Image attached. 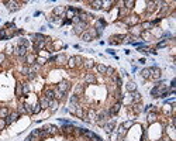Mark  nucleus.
Segmentation results:
<instances>
[{
	"instance_id": "nucleus-1",
	"label": "nucleus",
	"mask_w": 176,
	"mask_h": 141,
	"mask_svg": "<svg viewBox=\"0 0 176 141\" xmlns=\"http://www.w3.org/2000/svg\"><path fill=\"white\" fill-rule=\"evenodd\" d=\"M151 95L154 97H166L169 95V92L166 90V86L163 85H156L152 90H151Z\"/></svg>"
},
{
	"instance_id": "nucleus-2",
	"label": "nucleus",
	"mask_w": 176,
	"mask_h": 141,
	"mask_svg": "<svg viewBox=\"0 0 176 141\" xmlns=\"http://www.w3.org/2000/svg\"><path fill=\"white\" fill-rule=\"evenodd\" d=\"M80 131H82V134H83L85 137H88V138H90V140H93V141H101V138L99 136H96L94 133H92V131H89V130H82L80 128Z\"/></svg>"
},
{
	"instance_id": "nucleus-3",
	"label": "nucleus",
	"mask_w": 176,
	"mask_h": 141,
	"mask_svg": "<svg viewBox=\"0 0 176 141\" xmlns=\"http://www.w3.org/2000/svg\"><path fill=\"white\" fill-rule=\"evenodd\" d=\"M69 88H70V85H69V82H68V80H62V82H59V85H58V89H59L63 95L69 90Z\"/></svg>"
},
{
	"instance_id": "nucleus-4",
	"label": "nucleus",
	"mask_w": 176,
	"mask_h": 141,
	"mask_svg": "<svg viewBox=\"0 0 176 141\" xmlns=\"http://www.w3.org/2000/svg\"><path fill=\"white\" fill-rule=\"evenodd\" d=\"M138 21H140L138 16H128V17L125 18V23H127L128 26H132V27H135L137 24H138Z\"/></svg>"
},
{
	"instance_id": "nucleus-5",
	"label": "nucleus",
	"mask_w": 176,
	"mask_h": 141,
	"mask_svg": "<svg viewBox=\"0 0 176 141\" xmlns=\"http://www.w3.org/2000/svg\"><path fill=\"white\" fill-rule=\"evenodd\" d=\"M151 78H154V79L158 80L159 78H161V69L159 68H151Z\"/></svg>"
},
{
	"instance_id": "nucleus-6",
	"label": "nucleus",
	"mask_w": 176,
	"mask_h": 141,
	"mask_svg": "<svg viewBox=\"0 0 176 141\" xmlns=\"http://www.w3.org/2000/svg\"><path fill=\"white\" fill-rule=\"evenodd\" d=\"M85 28H86V23H82V21L78 23L75 26V34H82Z\"/></svg>"
},
{
	"instance_id": "nucleus-7",
	"label": "nucleus",
	"mask_w": 176,
	"mask_h": 141,
	"mask_svg": "<svg viewBox=\"0 0 176 141\" xmlns=\"http://www.w3.org/2000/svg\"><path fill=\"white\" fill-rule=\"evenodd\" d=\"M6 4L9 6V10H10V11H16V10H18V7H20L17 1H11V0L6 1Z\"/></svg>"
},
{
	"instance_id": "nucleus-8",
	"label": "nucleus",
	"mask_w": 176,
	"mask_h": 141,
	"mask_svg": "<svg viewBox=\"0 0 176 141\" xmlns=\"http://www.w3.org/2000/svg\"><path fill=\"white\" fill-rule=\"evenodd\" d=\"M16 54H17L18 57H24V55H27V48L23 47V45H18L17 49H16Z\"/></svg>"
},
{
	"instance_id": "nucleus-9",
	"label": "nucleus",
	"mask_w": 176,
	"mask_h": 141,
	"mask_svg": "<svg viewBox=\"0 0 176 141\" xmlns=\"http://www.w3.org/2000/svg\"><path fill=\"white\" fill-rule=\"evenodd\" d=\"M17 117H18V113H11L9 117H6V126H7V124H10V123H13V121H16V120H17Z\"/></svg>"
},
{
	"instance_id": "nucleus-10",
	"label": "nucleus",
	"mask_w": 176,
	"mask_h": 141,
	"mask_svg": "<svg viewBox=\"0 0 176 141\" xmlns=\"http://www.w3.org/2000/svg\"><path fill=\"white\" fill-rule=\"evenodd\" d=\"M26 62L28 64V65H32V64L37 62V57H35L34 54H30V55H27L26 57Z\"/></svg>"
},
{
	"instance_id": "nucleus-11",
	"label": "nucleus",
	"mask_w": 176,
	"mask_h": 141,
	"mask_svg": "<svg viewBox=\"0 0 176 141\" xmlns=\"http://www.w3.org/2000/svg\"><path fill=\"white\" fill-rule=\"evenodd\" d=\"M130 33H131L132 35H142L141 27H132V28H130Z\"/></svg>"
},
{
	"instance_id": "nucleus-12",
	"label": "nucleus",
	"mask_w": 176,
	"mask_h": 141,
	"mask_svg": "<svg viewBox=\"0 0 176 141\" xmlns=\"http://www.w3.org/2000/svg\"><path fill=\"white\" fill-rule=\"evenodd\" d=\"M85 82H86V83H94V82H96V78H94L93 73H88L86 78H85Z\"/></svg>"
},
{
	"instance_id": "nucleus-13",
	"label": "nucleus",
	"mask_w": 176,
	"mask_h": 141,
	"mask_svg": "<svg viewBox=\"0 0 176 141\" xmlns=\"http://www.w3.org/2000/svg\"><path fill=\"white\" fill-rule=\"evenodd\" d=\"M48 107H51V110H52V111H57V109H58V100H57V99L49 100V106H48Z\"/></svg>"
},
{
	"instance_id": "nucleus-14",
	"label": "nucleus",
	"mask_w": 176,
	"mask_h": 141,
	"mask_svg": "<svg viewBox=\"0 0 176 141\" xmlns=\"http://www.w3.org/2000/svg\"><path fill=\"white\" fill-rule=\"evenodd\" d=\"M9 116V109L7 107H0V119H6Z\"/></svg>"
},
{
	"instance_id": "nucleus-15",
	"label": "nucleus",
	"mask_w": 176,
	"mask_h": 141,
	"mask_svg": "<svg viewBox=\"0 0 176 141\" xmlns=\"http://www.w3.org/2000/svg\"><path fill=\"white\" fill-rule=\"evenodd\" d=\"M141 75H142V78H145V79L151 78V68H145V69H142V70H141Z\"/></svg>"
},
{
	"instance_id": "nucleus-16",
	"label": "nucleus",
	"mask_w": 176,
	"mask_h": 141,
	"mask_svg": "<svg viewBox=\"0 0 176 141\" xmlns=\"http://www.w3.org/2000/svg\"><path fill=\"white\" fill-rule=\"evenodd\" d=\"M113 128H114V121H110V123L104 124V130H106V133H109V134L113 131Z\"/></svg>"
},
{
	"instance_id": "nucleus-17",
	"label": "nucleus",
	"mask_w": 176,
	"mask_h": 141,
	"mask_svg": "<svg viewBox=\"0 0 176 141\" xmlns=\"http://www.w3.org/2000/svg\"><path fill=\"white\" fill-rule=\"evenodd\" d=\"M40 106H41V109H47L49 106V100L47 99V97H42L40 100Z\"/></svg>"
},
{
	"instance_id": "nucleus-18",
	"label": "nucleus",
	"mask_w": 176,
	"mask_h": 141,
	"mask_svg": "<svg viewBox=\"0 0 176 141\" xmlns=\"http://www.w3.org/2000/svg\"><path fill=\"white\" fill-rule=\"evenodd\" d=\"M94 117H96V111L93 110H89V116H88V119H85V120H88V121H90V123H93L94 121Z\"/></svg>"
},
{
	"instance_id": "nucleus-19",
	"label": "nucleus",
	"mask_w": 176,
	"mask_h": 141,
	"mask_svg": "<svg viewBox=\"0 0 176 141\" xmlns=\"http://www.w3.org/2000/svg\"><path fill=\"white\" fill-rule=\"evenodd\" d=\"M127 90H128V92H135V90H137V85L130 80V82L127 83Z\"/></svg>"
},
{
	"instance_id": "nucleus-20",
	"label": "nucleus",
	"mask_w": 176,
	"mask_h": 141,
	"mask_svg": "<svg viewBox=\"0 0 176 141\" xmlns=\"http://www.w3.org/2000/svg\"><path fill=\"white\" fill-rule=\"evenodd\" d=\"M82 40L86 41V42H90V41L93 40V37H92L90 34H89L88 31H86V33H83V34H82Z\"/></svg>"
},
{
	"instance_id": "nucleus-21",
	"label": "nucleus",
	"mask_w": 176,
	"mask_h": 141,
	"mask_svg": "<svg viewBox=\"0 0 176 141\" xmlns=\"http://www.w3.org/2000/svg\"><path fill=\"white\" fill-rule=\"evenodd\" d=\"M44 97H47L48 100H52V99H54V90H52V89H47V90H45V96Z\"/></svg>"
},
{
	"instance_id": "nucleus-22",
	"label": "nucleus",
	"mask_w": 176,
	"mask_h": 141,
	"mask_svg": "<svg viewBox=\"0 0 176 141\" xmlns=\"http://www.w3.org/2000/svg\"><path fill=\"white\" fill-rule=\"evenodd\" d=\"M151 27H152V23L151 21H144L142 24H141V30L144 31V30H149Z\"/></svg>"
},
{
	"instance_id": "nucleus-23",
	"label": "nucleus",
	"mask_w": 176,
	"mask_h": 141,
	"mask_svg": "<svg viewBox=\"0 0 176 141\" xmlns=\"http://www.w3.org/2000/svg\"><path fill=\"white\" fill-rule=\"evenodd\" d=\"M62 97H63V93L61 92V90H59V89H55V90H54V99H62Z\"/></svg>"
},
{
	"instance_id": "nucleus-24",
	"label": "nucleus",
	"mask_w": 176,
	"mask_h": 141,
	"mask_svg": "<svg viewBox=\"0 0 176 141\" xmlns=\"http://www.w3.org/2000/svg\"><path fill=\"white\" fill-rule=\"evenodd\" d=\"M90 4H92V7H93L94 10H99V9L101 7V1H100V0H96V1H92Z\"/></svg>"
},
{
	"instance_id": "nucleus-25",
	"label": "nucleus",
	"mask_w": 176,
	"mask_h": 141,
	"mask_svg": "<svg viewBox=\"0 0 176 141\" xmlns=\"http://www.w3.org/2000/svg\"><path fill=\"white\" fill-rule=\"evenodd\" d=\"M135 4V1L134 0H127V1H124V6H125V9H132Z\"/></svg>"
},
{
	"instance_id": "nucleus-26",
	"label": "nucleus",
	"mask_w": 176,
	"mask_h": 141,
	"mask_svg": "<svg viewBox=\"0 0 176 141\" xmlns=\"http://www.w3.org/2000/svg\"><path fill=\"white\" fill-rule=\"evenodd\" d=\"M111 4H114V1H101V6H103V9H106V10H109L111 7Z\"/></svg>"
},
{
	"instance_id": "nucleus-27",
	"label": "nucleus",
	"mask_w": 176,
	"mask_h": 141,
	"mask_svg": "<svg viewBox=\"0 0 176 141\" xmlns=\"http://www.w3.org/2000/svg\"><path fill=\"white\" fill-rule=\"evenodd\" d=\"M45 47V41H38V42H35V49L37 51H40Z\"/></svg>"
},
{
	"instance_id": "nucleus-28",
	"label": "nucleus",
	"mask_w": 176,
	"mask_h": 141,
	"mask_svg": "<svg viewBox=\"0 0 176 141\" xmlns=\"http://www.w3.org/2000/svg\"><path fill=\"white\" fill-rule=\"evenodd\" d=\"M118 110H120V103H116V105L113 106V109L110 110V113L111 114H116V113H118Z\"/></svg>"
},
{
	"instance_id": "nucleus-29",
	"label": "nucleus",
	"mask_w": 176,
	"mask_h": 141,
	"mask_svg": "<svg viewBox=\"0 0 176 141\" xmlns=\"http://www.w3.org/2000/svg\"><path fill=\"white\" fill-rule=\"evenodd\" d=\"M55 61H57L58 64H65V61H66V57H65V55H58Z\"/></svg>"
},
{
	"instance_id": "nucleus-30",
	"label": "nucleus",
	"mask_w": 176,
	"mask_h": 141,
	"mask_svg": "<svg viewBox=\"0 0 176 141\" xmlns=\"http://www.w3.org/2000/svg\"><path fill=\"white\" fill-rule=\"evenodd\" d=\"M96 69L99 70V72H100V73H106V70H107V66H104V65H97L96 66Z\"/></svg>"
},
{
	"instance_id": "nucleus-31",
	"label": "nucleus",
	"mask_w": 176,
	"mask_h": 141,
	"mask_svg": "<svg viewBox=\"0 0 176 141\" xmlns=\"http://www.w3.org/2000/svg\"><path fill=\"white\" fill-rule=\"evenodd\" d=\"M68 66H69V68H75L76 66V62H75V58L73 57L68 59Z\"/></svg>"
},
{
	"instance_id": "nucleus-32",
	"label": "nucleus",
	"mask_w": 176,
	"mask_h": 141,
	"mask_svg": "<svg viewBox=\"0 0 176 141\" xmlns=\"http://www.w3.org/2000/svg\"><path fill=\"white\" fill-rule=\"evenodd\" d=\"M156 117H158V116L155 114V113H149V114H148V121H149V123H154L155 120H156Z\"/></svg>"
},
{
	"instance_id": "nucleus-33",
	"label": "nucleus",
	"mask_w": 176,
	"mask_h": 141,
	"mask_svg": "<svg viewBox=\"0 0 176 141\" xmlns=\"http://www.w3.org/2000/svg\"><path fill=\"white\" fill-rule=\"evenodd\" d=\"M20 45H23V47H28V45H30V41L28 40H26V38H21V40H20Z\"/></svg>"
},
{
	"instance_id": "nucleus-34",
	"label": "nucleus",
	"mask_w": 176,
	"mask_h": 141,
	"mask_svg": "<svg viewBox=\"0 0 176 141\" xmlns=\"http://www.w3.org/2000/svg\"><path fill=\"white\" fill-rule=\"evenodd\" d=\"M16 92H17V96H21L23 95V85L18 83L17 85V89H16Z\"/></svg>"
},
{
	"instance_id": "nucleus-35",
	"label": "nucleus",
	"mask_w": 176,
	"mask_h": 141,
	"mask_svg": "<svg viewBox=\"0 0 176 141\" xmlns=\"http://www.w3.org/2000/svg\"><path fill=\"white\" fill-rule=\"evenodd\" d=\"M131 96H132V100H140V99H141V95L137 92V90H135V92H132Z\"/></svg>"
},
{
	"instance_id": "nucleus-36",
	"label": "nucleus",
	"mask_w": 176,
	"mask_h": 141,
	"mask_svg": "<svg viewBox=\"0 0 176 141\" xmlns=\"http://www.w3.org/2000/svg\"><path fill=\"white\" fill-rule=\"evenodd\" d=\"M85 66H86V69H90V68L94 66V64H93V61H86L85 62Z\"/></svg>"
},
{
	"instance_id": "nucleus-37",
	"label": "nucleus",
	"mask_w": 176,
	"mask_h": 141,
	"mask_svg": "<svg viewBox=\"0 0 176 141\" xmlns=\"http://www.w3.org/2000/svg\"><path fill=\"white\" fill-rule=\"evenodd\" d=\"M40 110H41V106H40V103H37L34 106V109H32V113H40Z\"/></svg>"
},
{
	"instance_id": "nucleus-38",
	"label": "nucleus",
	"mask_w": 176,
	"mask_h": 141,
	"mask_svg": "<svg viewBox=\"0 0 176 141\" xmlns=\"http://www.w3.org/2000/svg\"><path fill=\"white\" fill-rule=\"evenodd\" d=\"M54 13H55V14L63 13V7H55V9H54Z\"/></svg>"
},
{
	"instance_id": "nucleus-39",
	"label": "nucleus",
	"mask_w": 176,
	"mask_h": 141,
	"mask_svg": "<svg viewBox=\"0 0 176 141\" xmlns=\"http://www.w3.org/2000/svg\"><path fill=\"white\" fill-rule=\"evenodd\" d=\"M118 136H125V128L123 127V126H120V128H118Z\"/></svg>"
},
{
	"instance_id": "nucleus-40",
	"label": "nucleus",
	"mask_w": 176,
	"mask_h": 141,
	"mask_svg": "<svg viewBox=\"0 0 176 141\" xmlns=\"http://www.w3.org/2000/svg\"><path fill=\"white\" fill-rule=\"evenodd\" d=\"M120 16H121V17H124V16H127V14H128V9H121V10H120Z\"/></svg>"
},
{
	"instance_id": "nucleus-41",
	"label": "nucleus",
	"mask_w": 176,
	"mask_h": 141,
	"mask_svg": "<svg viewBox=\"0 0 176 141\" xmlns=\"http://www.w3.org/2000/svg\"><path fill=\"white\" fill-rule=\"evenodd\" d=\"M152 10H155V1L154 3H152V1L148 3V11H152Z\"/></svg>"
},
{
	"instance_id": "nucleus-42",
	"label": "nucleus",
	"mask_w": 176,
	"mask_h": 141,
	"mask_svg": "<svg viewBox=\"0 0 176 141\" xmlns=\"http://www.w3.org/2000/svg\"><path fill=\"white\" fill-rule=\"evenodd\" d=\"M28 92H30V88H28L27 83H24L23 85V93H28Z\"/></svg>"
},
{
	"instance_id": "nucleus-43",
	"label": "nucleus",
	"mask_w": 176,
	"mask_h": 141,
	"mask_svg": "<svg viewBox=\"0 0 176 141\" xmlns=\"http://www.w3.org/2000/svg\"><path fill=\"white\" fill-rule=\"evenodd\" d=\"M121 126H123L124 128H128V127H131L132 126V121H125V123H123Z\"/></svg>"
},
{
	"instance_id": "nucleus-44",
	"label": "nucleus",
	"mask_w": 176,
	"mask_h": 141,
	"mask_svg": "<svg viewBox=\"0 0 176 141\" xmlns=\"http://www.w3.org/2000/svg\"><path fill=\"white\" fill-rule=\"evenodd\" d=\"M106 73H107V75H114V69H113V68H107V70H106Z\"/></svg>"
},
{
	"instance_id": "nucleus-45",
	"label": "nucleus",
	"mask_w": 176,
	"mask_h": 141,
	"mask_svg": "<svg viewBox=\"0 0 176 141\" xmlns=\"http://www.w3.org/2000/svg\"><path fill=\"white\" fill-rule=\"evenodd\" d=\"M75 58V62H76V65H80V64H82V61H83V59H82V58L80 57H73Z\"/></svg>"
},
{
	"instance_id": "nucleus-46",
	"label": "nucleus",
	"mask_w": 176,
	"mask_h": 141,
	"mask_svg": "<svg viewBox=\"0 0 176 141\" xmlns=\"http://www.w3.org/2000/svg\"><path fill=\"white\" fill-rule=\"evenodd\" d=\"M76 114L79 116V117H82V116H83V111H82V109H80V107H76Z\"/></svg>"
},
{
	"instance_id": "nucleus-47",
	"label": "nucleus",
	"mask_w": 176,
	"mask_h": 141,
	"mask_svg": "<svg viewBox=\"0 0 176 141\" xmlns=\"http://www.w3.org/2000/svg\"><path fill=\"white\" fill-rule=\"evenodd\" d=\"M82 92H83V88H82V85H79V86L76 88V95H80Z\"/></svg>"
},
{
	"instance_id": "nucleus-48",
	"label": "nucleus",
	"mask_w": 176,
	"mask_h": 141,
	"mask_svg": "<svg viewBox=\"0 0 176 141\" xmlns=\"http://www.w3.org/2000/svg\"><path fill=\"white\" fill-rule=\"evenodd\" d=\"M70 103H72V105H76V103H78V96L70 97Z\"/></svg>"
},
{
	"instance_id": "nucleus-49",
	"label": "nucleus",
	"mask_w": 176,
	"mask_h": 141,
	"mask_svg": "<svg viewBox=\"0 0 176 141\" xmlns=\"http://www.w3.org/2000/svg\"><path fill=\"white\" fill-rule=\"evenodd\" d=\"M4 126H6V120L4 119H0V130L4 127Z\"/></svg>"
},
{
	"instance_id": "nucleus-50",
	"label": "nucleus",
	"mask_w": 176,
	"mask_h": 141,
	"mask_svg": "<svg viewBox=\"0 0 176 141\" xmlns=\"http://www.w3.org/2000/svg\"><path fill=\"white\" fill-rule=\"evenodd\" d=\"M37 62H38L40 65H44V64H45V62H47V61H45L44 58H38V59H37Z\"/></svg>"
},
{
	"instance_id": "nucleus-51",
	"label": "nucleus",
	"mask_w": 176,
	"mask_h": 141,
	"mask_svg": "<svg viewBox=\"0 0 176 141\" xmlns=\"http://www.w3.org/2000/svg\"><path fill=\"white\" fill-rule=\"evenodd\" d=\"M18 111H20V113H26V109H24V105L18 106Z\"/></svg>"
},
{
	"instance_id": "nucleus-52",
	"label": "nucleus",
	"mask_w": 176,
	"mask_h": 141,
	"mask_svg": "<svg viewBox=\"0 0 176 141\" xmlns=\"http://www.w3.org/2000/svg\"><path fill=\"white\" fill-rule=\"evenodd\" d=\"M4 58H6L4 54H0V64H3V62H4Z\"/></svg>"
},
{
	"instance_id": "nucleus-53",
	"label": "nucleus",
	"mask_w": 176,
	"mask_h": 141,
	"mask_svg": "<svg viewBox=\"0 0 176 141\" xmlns=\"http://www.w3.org/2000/svg\"><path fill=\"white\" fill-rule=\"evenodd\" d=\"M23 73H24V75H28V73H30V69H28V68H23Z\"/></svg>"
},
{
	"instance_id": "nucleus-54",
	"label": "nucleus",
	"mask_w": 176,
	"mask_h": 141,
	"mask_svg": "<svg viewBox=\"0 0 176 141\" xmlns=\"http://www.w3.org/2000/svg\"><path fill=\"white\" fill-rule=\"evenodd\" d=\"M163 141H172V140H171V138H165Z\"/></svg>"
}]
</instances>
